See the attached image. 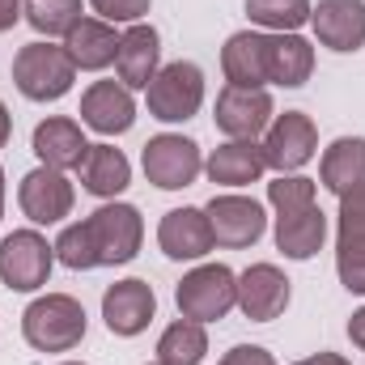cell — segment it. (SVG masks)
<instances>
[{
    "instance_id": "74e56055",
    "label": "cell",
    "mask_w": 365,
    "mask_h": 365,
    "mask_svg": "<svg viewBox=\"0 0 365 365\" xmlns=\"http://www.w3.org/2000/svg\"><path fill=\"white\" fill-rule=\"evenodd\" d=\"M9 132H13V119H9V106L0 102V149H4V140H9Z\"/></svg>"
},
{
    "instance_id": "f1b7e54d",
    "label": "cell",
    "mask_w": 365,
    "mask_h": 365,
    "mask_svg": "<svg viewBox=\"0 0 365 365\" xmlns=\"http://www.w3.org/2000/svg\"><path fill=\"white\" fill-rule=\"evenodd\" d=\"M56 259H60L64 268H73V272H90V268H98V264H93V251H90L86 221L60 230V238H56Z\"/></svg>"
},
{
    "instance_id": "e0dca14e",
    "label": "cell",
    "mask_w": 365,
    "mask_h": 365,
    "mask_svg": "<svg viewBox=\"0 0 365 365\" xmlns=\"http://www.w3.org/2000/svg\"><path fill=\"white\" fill-rule=\"evenodd\" d=\"M115 68H119V81L128 90H149V81L158 77L162 68V38L153 26L136 21L119 34V56H115Z\"/></svg>"
},
{
    "instance_id": "1f68e13d",
    "label": "cell",
    "mask_w": 365,
    "mask_h": 365,
    "mask_svg": "<svg viewBox=\"0 0 365 365\" xmlns=\"http://www.w3.org/2000/svg\"><path fill=\"white\" fill-rule=\"evenodd\" d=\"M336 272L349 293H365V242H336Z\"/></svg>"
},
{
    "instance_id": "277c9868",
    "label": "cell",
    "mask_w": 365,
    "mask_h": 365,
    "mask_svg": "<svg viewBox=\"0 0 365 365\" xmlns=\"http://www.w3.org/2000/svg\"><path fill=\"white\" fill-rule=\"evenodd\" d=\"M179 314L191 323H217L238 306V276L225 264H200L195 272H187L175 289Z\"/></svg>"
},
{
    "instance_id": "8fae6325",
    "label": "cell",
    "mask_w": 365,
    "mask_h": 365,
    "mask_svg": "<svg viewBox=\"0 0 365 365\" xmlns=\"http://www.w3.org/2000/svg\"><path fill=\"white\" fill-rule=\"evenodd\" d=\"M73 200H77V191H73L68 175L64 170H51V166L30 170L21 179V187H17V204H21V212L34 225H60L73 212Z\"/></svg>"
},
{
    "instance_id": "52a82bcc",
    "label": "cell",
    "mask_w": 365,
    "mask_h": 365,
    "mask_svg": "<svg viewBox=\"0 0 365 365\" xmlns=\"http://www.w3.org/2000/svg\"><path fill=\"white\" fill-rule=\"evenodd\" d=\"M264 162L276 175H297L314 153H319V128L306 110H284L272 115L268 132H264Z\"/></svg>"
},
{
    "instance_id": "5b68a950",
    "label": "cell",
    "mask_w": 365,
    "mask_h": 365,
    "mask_svg": "<svg viewBox=\"0 0 365 365\" xmlns=\"http://www.w3.org/2000/svg\"><path fill=\"white\" fill-rule=\"evenodd\" d=\"M149 115L162 123H187L200 106H204V73L191 60H175L166 68H158V77L145 90Z\"/></svg>"
},
{
    "instance_id": "5bb4252c",
    "label": "cell",
    "mask_w": 365,
    "mask_h": 365,
    "mask_svg": "<svg viewBox=\"0 0 365 365\" xmlns=\"http://www.w3.org/2000/svg\"><path fill=\"white\" fill-rule=\"evenodd\" d=\"M293 289H289V276L280 272L276 264H251L247 272L238 276V310L251 319V323H272L284 314Z\"/></svg>"
},
{
    "instance_id": "484cf974",
    "label": "cell",
    "mask_w": 365,
    "mask_h": 365,
    "mask_svg": "<svg viewBox=\"0 0 365 365\" xmlns=\"http://www.w3.org/2000/svg\"><path fill=\"white\" fill-rule=\"evenodd\" d=\"M204 353H208L204 323H191V319L170 323L158 340V365H200Z\"/></svg>"
},
{
    "instance_id": "ffe728a7",
    "label": "cell",
    "mask_w": 365,
    "mask_h": 365,
    "mask_svg": "<svg viewBox=\"0 0 365 365\" xmlns=\"http://www.w3.org/2000/svg\"><path fill=\"white\" fill-rule=\"evenodd\" d=\"M327 242V217L319 204H306V208H289V212H276V247L284 251V259H314Z\"/></svg>"
},
{
    "instance_id": "4dcf8cb0",
    "label": "cell",
    "mask_w": 365,
    "mask_h": 365,
    "mask_svg": "<svg viewBox=\"0 0 365 365\" xmlns=\"http://www.w3.org/2000/svg\"><path fill=\"white\" fill-rule=\"evenodd\" d=\"M336 242H365V187H353V191L340 195Z\"/></svg>"
},
{
    "instance_id": "7a4b0ae2",
    "label": "cell",
    "mask_w": 365,
    "mask_h": 365,
    "mask_svg": "<svg viewBox=\"0 0 365 365\" xmlns=\"http://www.w3.org/2000/svg\"><path fill=\"white\" fill-rule=\"evenodd\" d=\"M77 64L64 51V43H26L13 56V86L30 102H56L73 90Z\"/></svg>"
},
{
    "instance_id": "ab89813d",
    "label": "cell",
    "mask_w": 365,
    "mask_h": 365,
    "mask_svg": "<svg viewBox=\"0 0 365 365\" xmlns=\"http://www.w3.org/2000/svg\"><path fill=\"white\" fill-rule=\"evenodd\" d=\"M64 365H86V361H64Z\"/></svg>"
},
{
    "instance_id": "d6a6232c",
    "label": "cell",
    "mask_w": 365,
    "mask_h": 365,
    "mask_svg": "<svg viewBox=\"0 0 365 365\" xmlns=\"http://www.w3.org/2000/svg\"><path fill=\"white\" fill-rule=\"evenodd\" d=\"M149 4H153V0H90V9L102 21H110V26H119V21H123V26H128V21L136 26V21L149 13Z\"/></svg>"
},
{
    "instance_id": "9c48e42d",
    "label": "cell",
    "mask_w": 365,
    "mask_h": 365,
    "mask_svg": "<svg viewBox=\"0 0 365 365\" xmlns=\"http://www.w3.org/2000/svg\"><path fill=\"white\" fill-rule=\"evenodd\" d=\"M204 217L212 225V242L230 247V251H242V247L259 242L264 230H268L264 204H255L251 195H212L204 204Z\"/></svg>"
},
{
    "instance_id": "ba28073f",
    "label": "cell",
    "mask_w": 365,
    "mask_h": 365,
    "mask_svg": "<svg viewBox=\"0 0 365 365\" xmlns=\"http://www.w3.org/2000/svg\"><path fill=\"white\" fill-rule=\"evenodd\" d=\"M140 166H145V179L162 191H182L200 179L204 170V158H200V145L187 140L179 132H162L145 145L140 153Z\"/></svg>"
},
{
    "instance_id": "83f0119b",
    "label": "cell",
    "mask_w": 365,
    "mask_h": 365,
    "mask_svg": "<svg viewBox=\"0 0 365 365\" xmlns=\"http://www.w3.org/2000/svg\"><path fill=\"white\" fill-rule=\"evenodd\" d=\"M310 0H247V17L276 34H297V26L310 21Z\"/></svg>"
},
{
    "instance_id": "4fadbf2b",
    "label": "cell",
    "mask_w": 365,
    "mask_h": 365,
    "mask_svg": "<svg viewBox=\"0 0 365 365\" xmlns=\"http://www.w3.org/2000/svg\"><path fill=\"white\" fill-rule=\"evenodd\" d=\"M310 26L327 51L353 56L365 47V0H319L310 9Z\"/></svg>"
},
{
    "instance_id": "30bf717a",
    "label": "cell",
    "mask_w": 365,
    "mask_h": 365,
    "mask_svg": "<svg viewBox=\"0 0 365 365\" xmlns=\"http://www.w3.org/2000/svg\"><path fill=\"white\" fill-rule=\"evenodd\" d=\"M158 314V297H153V284L140 280V276H128V280H115L106 293H102V319H106V331L110 336H140Z\"/></svg>"
},
{
    "instance_id": "836d02e7",
    "label": "cell",
    "mask_w": 365,
    "mask_h": 365,
    "mask_svg": "<svg viewBox=\"0 0 365 365\" xmlns=\"http://www.w3.org/2000/svg\"><path fill=\"white\" fill-rule=\"evenodd\" d=\"M217 365H276V357L268 349H259V344H238V349H230Z\"/></svg>"
},
{
    "instance_id": "f35d334b",
    "label": "cell",
    "mask_w": 365,
    "mask_h": 365,
    "mask_svg": "<svg viewBox=\"0 0 365 365\" xmlns=\"http://www.w3.org/2000/svg\"><path fill=\"white\" fill-rule=\"evenodd\" d=\"M0 217H4V170H0Z\"/></svg>"
},
{
    "instance_id": "d6986e66",
    "label": "cell",
    "mask_w": 365,
    "mask_h": 365,
    "mask_svg": "<svg viewBox=\"0 0 365 365\" xmlns=\"http://www.w3.org/2000/svg\"><path fill=\"white\" fill-rule=\"evenodd\" d=\"M221 73L230 86L264 90L268 86V34L259 30H238L221 47Z\"/></svg>"
},
{
    "instance_id": "603a6c76",
    "label": "cell",
    "mask_w": 365,
    "mask_h": 365,
    "mask_svg": "<svg viewBox=\"0 0 365 365\" xmlns=\"http://www.w3.org/2000/svg\"><path fill=\"white\" fill-rule=\"evenodd\" d=\"M314 73V47L302 34H268V86L297 90Z\"/></svg>"
},
{
    "instance_id": "e575fe53",
    "label": "cell",
    "mask_w": 365,
    "mask_h": 365,
    "mask_svg": "<svg viewBox=\"0 0 365 365\" xmlns=\"http://www.w3.org/2000/svg\"><path fill=\"white\" fill-rule=\"evenodd\" d=\"M21 21V0H0V34Z\"/></svg>"
},
{
    "instance_id": "cb8c5ba5",
    "label": "cell",
    "mask_w": 365,
    "mask_h": 365,
    "mask_svg": "<svg viewBox=\"0 0 365 365\" xmlns=\"http://www.w3.org/2000/svg\"><path fill=\"white\" fill-rule=\"evenodd\" d=\"M319 179L327 191L344 195L353 187H365V136H340L323 149Z\"/></svg>"
},
{
    "instance_id": "60d3db41",
    "label": "cell",
    "mask_w": 365,
    "mask_h": 365,
    "mask_svg": "<svg viewBox=\"0 0 365 365\" xmlns=\"http://www.w3.org/2000/svg\"><path fill=\"white\" fill-rule=\"evenodd\" d=\"M153 365H158V361H153Z\"/></svg>"
},
{
    "instance_id": "7c38bea8",
    "label": "cell",
    "mask_w": 365,
    "mask_h": 365,
    "mask_svg": "<svg viewBox=\"0 0 365 365\" xmlns=\"http://www.w3.org/2000/svg\"><path fill=\"white\" fill-rule=\"evenodd\" d=\"M272 93L268 90H247V86H225L217 93V128L230 140H255L272 123Z\"/></svg>"
},
{
    "instance_id": "9a60e30c",
    "label": "cell",
    "mask_w": 365,
    "mask_h": 365,
    "mask_svg": "<svg viewBox=\"0 0 365 365\" xmlns=\"http://www.w3.org/2000/svg\"><path fill=\"white\" fill-rule=\"evenodd\" d=\"M158 247L166 259L175 264H191L204 259L217 242H212V225L204 217V208H170L158 225Z\"/></svg>"
},
{
    "instance_id": "ac0fdd59",
    "label": "cell",
    "mask_w": 365,
    "mask_h": 365,
    "mask_svg": "<svg viewBox=\"0 0 365 365\" xmlns=\"http://www.w3.org/2000/svg\"><path fill=\"white\" fill-rule=\"evenodd\" d=\"M30 145H34V158L43 166H51V170H77L86 162V153H90V140H86L81 123L77 119H64V115L43 119L34 128V140Z\"/></svg>"
},
{
    "instance_id": "3957f363",
    "label": "cell",
    "mask_w": 365,
    "mask_h": 365,
    "mask_svg": "<svg viewBox=\"0 0 365 365\" xmlns=\"http://www.w3.org/2000/svg\"><path fill=\"white\" fill-rule=\"evenodd\" d=\"M86 234H90V251L98 268H115V264H132L140 242H145V221L132 204H102L98 212L86 217Z\"/></svg>"
},
{
    "instance_id": "2e32d148",
    "label": "cell",
    "mask_w": 365,
    "mask_h": 365,
    "mask_svg": "<svg viewBox=\"0 0 365 365\" xmlns=\"http://www.w3.org/2000/svg\"><path fill=\"white\" fill-rule=\"evenodd\" d=\"M81 123L98 136H123L136 123V98L123 81H93L81 93Z\"/></svg>"
},
{
    "instance_id": "8d00e7d4",
    "label": "cell",
    "mask_w": 365,
    "mask_h": 365,
    "mask_svg": "<svg viewBox=\"0 0 365 365\" xmlns=\"http://www.w3.org/2000/svg\"><path fill=\"white\" fill-rule=\"evenodd\" d=\"M293 365H353L349 357H340V353H314V357H302V361Z\"/></svg>"
},
{
    "instance_id": "8992f818",
    "label": "cell",
    "mask_w": 365,
    "mask_h": 365,
    "mask_svg": "<svg viewBox=\"0 0 365 365\" xmlns=\"http://www.w3.org/2000/svg\"><path fill=\"white\" fill-rule=\"evenodd\" d=\"M56 264V247H47L43 234L34 230H13L0 242V284L13 293H34L47 284Z\"/></svg>"
},
{
    "instance_id": "4316f807",
    "label": "cell",
    "mask_w": 365,
    "mask_h": 365,
    "mask_svg": "<svg viewBox=\"0 0 365 365\" xmlns=\"http://www.w3.org/2000/svg\"><path fill=\"white\" fill-rule=\"evenodd\" d=\"M21 17L38 34L56 38V34H68L86 13H81V0H21Z\"/></svg>"
},
{
    "instance_id": "d4e9b609",
    "label": "cell",
    "mask_w": 365,
    "mask_h": 365,
    "mask_svg": "<svg viewBox=\"0 0 365 365\" xmlns=\"http://www.w3.org/2000/svg\"><path fill=\"white\" fill-rule=\"evenodd\" d=\"M77 175H81V187H86L90 195L115 200L119 191H128L132 166H128V158H123L115 145H90V153H86V162L77 166Z\"/></svg>"
},
{
    "instance_id": "6da1fadb",
    "label": "cell",
    "mask_w": 365,
    "mask_h": 365,
    "mask_svg": "<svg viewBox=\"0 0 365 365\" xmlns=\"http://www.w3.org/2000/svg\"><path fill=\"white\" fill-rule=\"evenodd\" d=\"M86 306L68 293H43L26 306L21 314V336L38 353H68L86 340Z\"/></svg>"
},
{
    "instance_id": "44dd1931",
    "label": "cell",
    "mask_w": 365,
    "mask_h": 365,
    "mask_svg": "<svg viewBox=\"0 0 365 365\" xmlns=\"http://www.w3.org/2000/svg\"><path fill=\"white\" fill-rule=\"evenodd\" d=\"M64 51L73 56L77 68L102 73V68H110L115 56H119V34H115V26L102 21V17H81V21L64 34Z\"/></svg>"
},
{
    "instance_id": "f546056e",
    "label": "cell",
    "mask_w": 365,
    "mask_h": 365,
    "mask_svg": "<svg viewBox=\"0 0 365 365\" xmlns=\"http://www.w3.org/2000/svg\"><path fill=\"white\" fill-rule=\"evenodd\" d=\"M268 204L276 212L314 204V179H306V175H276V182H268Z\"/></svg>"
},
{
    "instance_id": "d590c367",
    "label": "cell",
    "mask_w": 365,
    "mask_h": 365,
    "mask_svg": "<svg viewBox=\"0 0 365 365\" xmlns=\"http://www.w3.org/2000/svg\"><path fill=\"white\" fill-rule=\"evenodd\" d=\"M349 340H353V344L365 353V306L353 314V319H349Z\"/></svg>"
},
{
    "instance_id": "7402d4cb",
    "label": "cell",
    "mask_w": 365,
    "mask_h": 365,
    "mask_svg": "<svg viewBox=\"0 0 365 365\" xmlns=\"http://www.w3.org/2000/svg\"><path fill=\"white\" fill-rule=\"evenodd\" d=\"M204 170H208V179L221 182V187H247V182H259V175L268 170V162H264L259 140H225V145H217L208 153Z\"/></svg>"
}]
</instances>
